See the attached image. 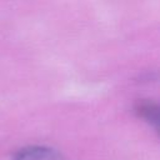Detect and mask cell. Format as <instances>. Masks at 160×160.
<instances>
[{
    "label": "cell",
    "instance_id": "1",
    "mask_svg": "<svg viewBox=\"0 0 160 160\" xmlns=\"http://www.w3.org/2000/svg\"><path fill=\"white\" fill-rule=\"evenodd\" d=\"M58 154L51 149L45 148H28L20 150L15 160H56Z\"/></svg>",
    "mask_w": 160,
    "mask_h": 160
},
{
    "label": "cell",
    "instance_id": "2",
    "mask_svg": "<svg viewBox=\"0 0 160 160\" xmlns=\"http://www.w3.org/2000/svg\"><path fill=\"white\" fill-rule=\"evenodd\" d=\"M139 112L150 122H154L155 125H158V108L154 105V104H150V102H146V104H142L140 106V110Z\"/></svg>",
    "mask_w": 160,
    "mask_h": 160
}]
</instances>
